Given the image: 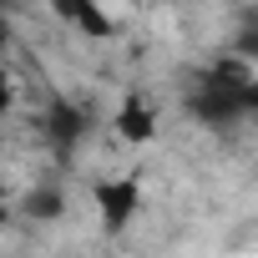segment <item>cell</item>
Here are the masks:
<instances>
[{
  "mask_svg": "<svg viewBox=\"0 0 258 258\" xmlns=\"http://www.w3.org/2000/svg\"><path fill=\"white\" fill-rule=\"evenodd\" d=\"M96 208H101L106 228H111V233H121L126 223H132V213H137V182H132V177L101 182V187H96Z\"/></svg>",
  "mask_w": 258,
  "mask_h": 258,
  "instance_id": "1",
  "label": "cell"
},
{
  "mask_svg": "<svg viewBox=\"0 0 258 258\" xmlns=\"http://www.w3.org/2000/svg\"><path fill=\"white\" fill-rule=\"evenodd\" d=\"M192 116L208 121V126L233 121V116H238V91H223V86H208V81H203V91L192 96Z\"/></svg>",
  "mask_w": 258,
  "mask_h": 258,
  "instance_id": "2",
  "label": "cell"
},
{
  "mask_svg": "<svg viewBox=\"0 0 258 258\" xmlns=\"http://www.w3.org/2000/svg\"><path fill=\"white\" fill-rule=\"evenodd\" d=\"M51 11L71 26H81L86 36H111V21L96 11V0H51Z\"/></svg>",
  "mask_w": 258,
  "mask_h": 258,
  "instance_id": "3",
  "label": "cell"
},
{
  "mask_svg": "<svg viewBox=\"0 0 258 258\" xmlns=\"http://www.w3.org/2000/svg\"><path fill=\"white\" fill-rule=\"evenodd\" d=\"M116 132H121L126 142H152V137H157V116H152L137 96H126L121 111H116Z\"/></svg>",
  "mask_w": 258,
  "mask_h": 258,
  "instance_id": "4",
  "label": "cell"
},
{
  "mask_svg": "<svg viewBox=\"0 0 258 258\" xmlns=\"http://www.w3.org/2000/svg\"><path fill=\"white\" fill-rule=\"evenodd\" d=\"M81 126H86V116H81L76 106H66V101H56V106H51V116H46V132H51V142H56V147H71V142L81 137Z\"/></svg>",
  "mask_w": 258,
  "mask_h": 258,
  "instance_id": "5",
  "label": "cell"
},
{
  "mask_svg": "<svg viewBox=\"0 0 258 258\" xmlns=\"http://www.w3.org/2000/svg\"><path fill=\"white\" fill-rule=\"evenodd\" d=\"M248 76H253V71H248V61H243V56H228V61H218L203 81H208V86H223V91H238Z\"/></svg>",
  "mask_w": 258,
  "mask_h": 258,
  "instance_id": "6",
  "label": "cell"
},
{
  "mask_svg": "<svg viewBox=\"0 0 258 258\" xmlns=\"http://www.w3.org/2000/svg\"><path fill=\"white\" fill-rule=\"evenodd\" d=\"M26 213H31V218H56V213H61V192H56V187H36V192L26 198Z\"/></svg>",
  "mask_w": 258,
  "mask_h": 258,
  "instance_id": "7",
  "label": "cell"
},
{
  "mask_svg": "<svg viewBox=\"0 0 258 258\" xmlns=\"http://www.w3.org/2000/svg\"><path fill=\"white\" fill-rule=\"evenodd\" d=\"M238 56H243V61H258V21H248V26L238 31Z\"/></svg>",
  "mask_w": 258,
  "mask_h": 258,
  "instance_id": "8",
  "label": "cell"
},
{
  "mask_svg": "<svg viewBox=\"0 0 258 258\" xmlns=\"http://www.w3.org/2000/svg\"><path fill=\"white\" fill-rule=\"evenodd\" d=\"M238 111H253V116H258V76H248V81L238 86Z\"/></svg>",
  "mask_w": 258,
  "mask_h": 258,
  "instance_id": "9",
  "label": "cell"
},
{
  "mask_svg": "<svg viewBox=\"0 0 258 258\" xmlns=\"http://www.w3.org/2000/svg\"><path fill=\"white\" fill-rule=\"evenodd\" d=\"M0 111H11V81L0 76Z\"/></svg>",
  "mask_w": 258,
  "mask_h": 258,
  "instance_id": "10",
  "label": "cell"
},
{
  "mask_svg": "<svg viewBox=\"0 0 258 258\" xmlns=\"http://www.w3.org/2000/svg\"><path fill=\"white\" fill-rule=\"evenodd\" d=\"M0 51H6V21H0Z\"/></svg>",
  "mask_w": 258,
  "mask_h": 258,
  "instance_id": "11",
  "label": "cell"
}]
</instances>
